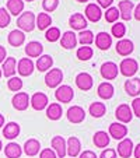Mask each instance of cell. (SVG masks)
Segmentation results:
<instances>
[{
    "instance_id": "d6986e66",
    "label": "cell",
    "mask_w": 140,
    "mask_h": 158,
    "mask_svg": "<svg viewBox=\"0 0 140 158\" xmlns=\"http://www.w3.org/2000/svg\"><path fill=\"white\" fill-rule=\"evenodd\" d=\"M134 45L130 39H119L118 44H116V53L121 55V56H129V55L133 52Z\"/></svg>"
},
{
    "instance_id": "f1b7e54d",
    "label": "cell",
    "mask_w": 140,
    "mask_h": 158,
    "mask_svg": "<svg viewBox=\"0 0 140 158\" xmlns=\"http://www.w3.org/2000/svg\"><path fill=\"white\" fill-rule=\"evenodd\" d=\"M52 64H53V59L49 55H41L35 63L38 72H48V70H51Z\"/></svg>"
},
{
    "instance_id": "e575fe53",
    "label": "cell",
    "mask_w": 140,
    "mask_h": 158,
    "mask_svg": "<svg viewBox=\"0 0 140 158\" xmlns=\"http://www.w3.org/2000/svg\"><path fill=\"white\" fill-rule=\"evenodd\" d=\"M21 154H23V148L18 146L17 143H9L6 147H4V155L7 158H20Z\"/></svg>"
},
{
    "instance_id": "ee69618b",
    "label": "cell",
    "mask_w": 140,
    "mask_h": 158,
    "mask_svg": "<svg viewBox=\"0 0 140 158\" xmlns=\"http://www.w3.org/2000/svg\"><path fill=\"white\" fill-rule=\"evenodd\" d=\"M132 112L133 115H136L137 118H140V98L136 97V98L132 101Z\"/></svg>"
},
{
    "instance_id": "5b68a950",
    "label": "cell",
    "mask_w": 140,
    "mask_h": 158,
    "mask_svg": "<svg viewBox=\"0 0 140 158\" xmlns=\"http://www.w3.org/2000/svg\"><path fill=\"white\" fill-rule=\"evenodd\" d=\"M66 116H67V120L70 123L78 125V123L84 122V119H86V110L81 106H78V105H73V106H70L67 109Z\"/></svg>"
},
{
    "instance_id": "7bdbcfd3",
    "label": "cell",
    "mask_w": 140,
    "mask_h": 158,
    "mask_svg": "<svg viewBox=\"0 0 140 158\" xmlns=\"http://www.w3.org/2000/svg\"><path fill=\"white\" fill-rule=\"evenodd\" d=\"M59 6V0H44L42 2V7L46 13H52L57 9Z\"/></svg>"
},
{
    "instance_id": "44dd1931",
    "label": "cell",
    "mask_w": 140,
    "mask_h": 158,
    "mask_svg": "<svg viewBox=\"0 0 140 158\" xmlns=\"http://www.w3.org/2000/svg\"><path fill=\"white\" fill-rule=\"evenodd\" d=\"M77 45V35L73 31H66L60 38V46L63 49H73Z\"/></svg>"
},
{
    "instance_id": "bcb514c9",
    "label": "cell",
    "mask_w": 140,
    "mask_h": 158,
    "mask_svg": "<svg viewBox=\"0 0 140 158\" xmlns=\"http://www.w3.org/2000/svg\"><path fill=\"white\" fill-rule=\"evenodd\" d=\"M100 158H116V151L113 148H107L101 152Z\"/></svg>"
},
{
    "instance_id": "9f6ffc18",
    "label": "cell",
    "mask_w": 140,
    "mask_h": 158,
    "mask_svg": "<svg viewBox=\"0 0 140 158\" xmlns=\"http://www.w3.org/2000/svg\"><path fill=\"white\" fill-rule=\"evenodd\" d=\"M2 76H3V73H2V69H0V78H2Z\"/></svg>"
},
{
    "instance_id": "74e56055",
    "label": "cell",
    "mask_w": 140,
    "mask_h": 158,
    "mask_svg": "<svg viewBox=\"0 0 140 158\" xmlns=\"http://www.w3.org/2000/svg\"><path fill=\"white\" fill-rule=\"evenodd\" d=\"M7 87H9L10 91L20 93L21 88H23V80H21L20 77H15V76H13V77H10L9 81H7Z\"/></svg>"
},
{
    "instance_id": "4316f807",
    "label": "cell",
    "mask_w": 140,
    "mask_h": 158,
    "mask_svg": "<svg viewBox=\"0 0 140 158\" xmlns=\"http://www.w3.org/2000/svg\"><path fill=\"white\" fill-rule=\"evenodd\" d=\"M41 150V143L36 139H28L24 143V152L28 157H35Z\"/></svg>"
},
{
    "instance_id": "db71d44e",
    "label": "cell",
    "mask_w": 140,
    "mask_h": 158,
    "mask_svg": "<svg viewBox=\"0 0 140 158\" xmlns=\"http://www.w3.org/2000/svg\"><path fill=\"white\" fill-rule=\"evenodd\" d=\"M78 3H87V2H88V0H77Z\"/></svg>"
},
{
    "instance_id": "8d00e7d4",
    "label": "cell",
    "mask_w": 140,
    "mask_h": 158,
    "mask_svg": "<svg viewBox=\"0 0 140 158\" xmlns=\"http://www.w3.org/2000/svg\"><path fill=\"white\" fill-rule=\"evenodd\" d=\"M92 53H94V51H92L91 46H81V48H78L77 52H76L78 60H84V62H87V60L91 59Z\"/></svg>"
},
{
    "instance_id": "484cf974",
    "label": "cell",
    "mask_w": 140,
    "mask_h": 158,
    "mask_svg": "<svg viewBox=\"0 0 140 158\" xmlns=\"http://www.w3.org/2000/svg\"><path fill=\"white\" fill-rule=\"evenodd\" d=\"M97 93H98V97L102 99H111L113 97V93H115V88L111 83L105 81V83H101L97 88Z\"/></svg>"
},
{
    "instance_id": "f907efd6",
    "label": "cell",
    "mask_w": 140,
    "mask_h": 158,
    "mask_svg": "<svg viewBox=\"0 0 140 158\" xmlns=\"http://www.w3.org/2000/svg\"><path fill=\"white\" fill-rule=\"evenodd\" d=\"M133 15H134V18H136L137 21H140V3L133 9Z\"/></svg>"
},
{
    "instance_id": "d6a6232c",
    "label": "cell",
    "mask_w": 140,
    "mask_h": 158,
    "mask_svg": "<svg viewBox=\"0 0 140 158\" xmlns=\"http://www.w3.org/2000/svg\"><path fill=\"white\" fill-rule=\"evenodd\" d=\"M92 141H94L95 147H98V148H105V147L109 144V134H108L107 131L100 130V131H97V133L94 134Z\"/></svg>"
},
{
    "instance_id": "277c9868",
    "label": "cell",
    "mask_w": 140,
    "mask_h": 158,
    "mask_svg": "<svg viewBox=\"0 0 140 158\" xmlns=\"http://www.w3.org/2000/svg\"><path fill=\"white\" fill-rule=\"evenodd\" d=\"M63 80V72L60 69H51L45 76V84L49 88H57Z\"/></svg>"
},
{
    "instance_id": "9a60e30c",
    "label": "cell",
    "mask_w": 140,
    "mask_h": 158,
    "mask_svg": "<svg viewBox=\"0 0 140 158\" xmlns=\"http://www.w3.org/2000/svg\"><path fill=\"white\" fill-rule=\"evenodd\" d=\"M69 25L76 31H83L87 28V18L80 13H74L69 18Z\"/></svg>"
},
{
    "instance_id": "f546056e",
    "label": "cell",
    "mask_w": 140,
    "mask_h": 158,
    "mask_svg": "<svg viewBox=\"0 0 140 158\" xmlns=\"http://www.w3.org/2000/svg\"><path fill=\"white\" fill-rule=\"evenodd\" d=\"M7 11L10 15H20L24 11V0H7Z\"/></svg>"
},
{
    "instance_id": "60d3db41",
    "label": "cell",
    "mask_w": 140,
    "mask_h": 158,
    "mask_svg": "<svg viewBox=\"0 0 140 158\" xmlns=\"http://www.w3.org/2000/svg\"><path fill=\"white\" fill-rule=\"evenodd\" d=\"M10 21H11V17H10V13L7 11V9L0 7V28L9 27Z\"/></svg>"
},
{
    "instance_id": "11a10c76",
    "label": "cell",
    "mask_w": 140,
    "mask_h": 158,
    "mask_svg": "<svg viewBox=\"0 0 140 158\" xmlns=\"http://www.w3.org/2000/svg\"><path fill=\"white\" fill-rule=\"evenodd\" d=\"M2 148H3V144H2V140H0V151H2Z\"/></svg>"
},
{
    "instance_id": "7a4b0ae2",
    "label": "cell",
    "mask_w": 140,
    "mask_h": 158,
    "mask_svg": "<svg viewBox=\"0 0 140 158\" xmlns=\"http://www.w3.org/2000/svg\"><path fill=\"white\" fill-rule=\"evenodd\" d=\"M137 69H139V63L137 60L132 59V57H126L119 64V73L125 77H132L137 73Z\"/></svg>"
},
{
    "instance_id": "b9f144b4",
    "label": "cell",
    "mask_w": 140,
    "mask_h": 158,
    "mask_svg": "<svg viewBox=\"0 0 140 158\" xmlns=\"http://www.w3.org/2000/svg\"><path fill=\"white\" fill-rule=\"evenodd\" d=\"M118 17H119V10H118V7H109V9H107L105 20H107L108 23H116Z\"/></svg>"
},
{
    "instance_id": "83f0119b",
    "label": "cell",
    "mask_w": 140,
    "mask_h": 158,
    "mask_svg": "<svg viewBox=\"0 0 140 158\" xmlns=\"http://www.w3.org/2000/svg\"><path fill=\"white\" fill-rule=\"evenodd\" d=\"M20 125L15 122H9L6 126L3 127V136L9 140H14L17 137L18 134H20Z\"/></svg>"
},
{
    "instance_id": "1f68e13d",
    "label": "cell",
    "mask_w": 140,
    "mask_h": 158,
    "mask_svg": "<svg viewBox=\"0 0 140 158\" xmlns=\"http://www.w3.org/2000/svg\"><path fill=\"white\" fill-rule=\"evenodd\" d=\"M52 24V17L48 13H39L38 17H35V27H38L39 31L48 30Z\"/></svg>"
},
{
    "instance_id": "7dc6e473",
    "label": "cell",
    "mask_w": 140,
    "mask_h": 158,
    "mask_svg": "<svg viewBox=\"0 0 140 158\" xmlns=\"http://www.w3.org/2000/svg\"><path fill=\"white\" fill-rule=\"evenodd\" d=\"M78 157H80V158H98L95 155V152L91 151V150H86V151L80 152V155H78Z\"/></svg>"
},
{
    "instance_id": "ac0fdd59",
    "label": "cell",
    "mask_w": 140,
    "mask_h": 158,
    "mask_svg": "<svg viewBox=\"0 0 140 158\" xmlns=\"http://www.w3.org/2000/svg\"><path fill=\"white\" fill-rule=\"evenodd\" d=\"M52 144V150L56 152L57 158H65V155L67 154L66 151V140L62 137V136H55L51 141Z\"/></svg>"
},
{
    "instance_id": "9c48e42d",
    "label": "cell",
    "mask_w": 140,
    "mask_h": 158,
    "mask_svg": "<svg viewBox=\"0 0 140 158\" xmlns=\"http://www.w3.org/2000/svg\"><path fill=\"white\" fill-rule=\"evenodd\" d=\"M11 104H13V106H14V109L25 110L28 108V105H30V95H28L27 93H23V91L15 93L11 99Z\"/></svg>"
},
{
    "instance_id": "30bf717a",
    "label": "cell",
    "mask_w": 140,
    "mask_h": 158,
    "mask_svg": "<svg viewBox=\"0 0 140 158\" xmlns=\"http://www.w3.org/2000/svg\"><path fill=\"white\" fill-rule=\"evenodd\" d=\"M115 116H116V119L119 120V123H123V125H125V123H129L132 120V118H133L132 108L126 104L119 105L115 110Z\"/></svg>"
},
{
    "instance_id": "d590c367",
    "label": "cell",
    "mask_w": 140,
    "mask_h": 158,
    "mask_svg": "<svg viewBox=\"0 0 140 158\" xmlns=\"http://www.w3.org/2000/svg\"><path fill=\"white\" fill-rule=\"evenodd\" d=\"M78 42H80L83 46H88V45H91L92 42H94V34H92V31L90 30H83L80 31V34H78Z\"/></svg>"
},
{
    "instance_id": "6da1fadb",
    "label": "cell",
    "mask_w": 140,
    "mask_h": 158,
    "mask_svg": "<svg viewBox=\"0 0 140 158\" xmlns=\"http://www.w3.org/2000/svg\"><path fill=\"white\" fill-rule=\"evenodd\" d=\"M17 27L23 32H31L35 28V14L32 11L21 13L17 18Z\"/></svg>"
},
{
    "instance_id": "f5cc1de1",
    "label": "cell",
    "mask_w": 140,
    "mask_h": 158,
    "mask_svg": "<svg viewBox=\"0 0 140 158\" xmlns=\"http://www.w3.org/2000/svg\"><path fill=\"white\" fill-rule=\"evenodd\" d=\"M3 126H4V116L0 114V129L3 127Z\"/></svg>"
},
{
    "instance_id": "d4e9b609",
    "label": "cell",
    "mask_w": 140,
    "mask_h": 158,
    "mask_svg": "<svg viewBox=\"0 0 140 158\" xmlns=\"http://www.w3.org/2000/svg\"><path fill=\"white\" fill-rule=\"evenodd\" d=\"M125 91L128 95L134 97L136 98L137 95H140V78L134 77L130 78V80L125 81Z\"/></svg>"
},
{
    "instance_id": "ba28073f",
    "label": "cell",
    "mask_w": 140,
    "mask_h": 158,
    "mask_svg": "<svg viewBox=\"0 0 140 158\" xmlns=\"http://www.w3.org/2000/svg\"><path fill=\"white\" fill-rule=\"evenodd\" d=\"M111 137H113L115 140H123L128 136V127L123 123L115 122L109 125V131H108Z\"/></svg>"
},
{
    "instance_id": "603a6c76",
    "label": "cell",
    "mask_w": 140,
    "mask_h": 158,
    "mask_svg": "<svg viewBox=\"0 0 140 158\" xmlns=\"http://www.w3.org/2000/svg\"><path fill=\"white\" fill-rule=\"evenodd\" d=\"M17 72V60L15 57H6L2 66V73L4 77H13Z\"/></svg>"
},
{
    "instance_id": "816d5d0a",
    "label": "cell",
    "mask_w": 140,
    "mask_h": 158,
    "mask_svg": "<svg viewBox=\"0 0 140 158\" xmlns=\"http://www.w3.org/2000/svg\"><path fill=\"white\" fill-rule=\"evenodd\" d=\"M133 154H134V158H140V143L136 147H133Z\"/></svg>"
},
{
    "instance_id": "e0dca14e",
    "label": "cell",
    "mask_w": 140,
    "mask_h": 158,
    "mask_svg": "<svg viewBox=\"0 0 140 158\" xmlns=\"http://www.w3.org/2000/svg\"><path fill=\"white\" fill-rule=\"evenodd\" d=\"M133 141L130 139H123L121 140V143L118 144V155L121 158H130V155L133 154Z\"/></svg>"
},
{
    "instance_id": "7c38bea8",
    "label": "cell",
    "mask_w": 140,
    "mask_h": 158,
    "mask_svg": "<svg viewBox=\"0 0 140 158\" xmlns=\"http://www.w3.org/2000/svg\"><path fill=\"white\" fill-rule=\"evenodd\" d=\"M76 85L81 91H88L94 85V80H92L91 74H88V73H78L76 76Z\"/></svg>"
},
{
    "instance_id": "681fc988",
    "label": "cell",
    "mask_w": 140,
    "mask_h": 158,
    "mask_svg": "<svg viewBox=\"0 0 140 158\" xmlns=\"http://www.w3.org/2000/svg\"><path fill=\"white\" fill-rule=\"evenodd\" d=\"M6 56H7V52H6V48L0 45V63H3L6 60Z\"/></svg>"
},
{
    "instance_id": "f6af8a7d",
    "label": "cell",
    "mask_w": 140,
    "mask_h": 158,
    "mask_svg": "<svg viewBox=\"0 0 140 158\" xmlns=\"http://www.w3.org/2000/svg\"><path fill=\"white\" fill-rule=\"evenodd\" d=\"M39 158H57V155L52 148H44L39 154Z\"/></svg>"
},
{
    "instance_id": "f35d334b",
    "label": "cell",
    "mask_w": 140,
    "mask_h": 158,
    "mask_svg": "<svg viewBox=\"0 0 140 158\" xmlns=\"http://www.w3.org/2000/svg\"><path fill=\"white\" fill-rule=\"evenodd\" d=\"M60 30L57 27H49L48 30H46V32H45V38H46V41L49 42H56L60 39Z\"/></svg>"
},
{
    "instance_id": "ab89813d",
    "label": "cell",
    "mask_w": 140,
    "mask_h": 158,
    "mask_svg": "<svg viewBox=\"0 0 140 158\" xmlns=\"http://www.w3.org/2000/svg\"><path fill=\"white\" fill-rule=\"evenodd\" d=\"M112 35L115 36L116 39H123V36L126 35V27L122 23H116V24L112 25V30H111Z\"/></svg>"
},
{
    "instance_id": "6f0895ef",
    "label": "cell",
    "mask_w": 140,
    "mask_h": 158,
    "mask_svg": "<svg viewBox=\"0 0 140 158\" xmlns=\"http://www.w3.org/2000/svg\"><path fill=\"white\" fill-rule=\"evenodd\" d=\"M24 2H34V0H24Z\"/></svg>"
},
{
    "instance_id": "3957f363",
    "label": "cell",
    "mask_w": 140,
    "mask_h": 158,
    "mask_svg": "<svg viewBox=\"0 0 140 158\" xmlns=\"http://www.w3.org/2000/svg\"><path fill=\"white\" fill-rule=\"evenodd\" d=\"M55 98L59 102H62V104H69V102H72L73 98H74V91H73V88L70 85L63 84V85H59L56 88Z\"/></svg>"
},
{
    "instance_id": "4fadbf2b",
    "label": "cell",
    "mask_w": 140,
    "mask_h": 158,
    "mask_svg": "<svg viewBox=\"0 0 140 158\" xmlns=\"http://www.w3.org/2000/svg\"><path fill=\"white\" fill-rule=\"evenodd\" d=\"M86 18L91 23H98L102 17V11H101V7L95 3H90L87 4L86 7Z\"/></svg>"
},
{
    "instance_id": "52a82bcc",
    "label": "cell",
    "mask_w": 140,
    "mask_h": 158,
    "mask_svg": "<svg viewBox=\"0 0 140 158\" xmlns=\"http://www.w3.org/2000/svg\"><path fill=\"white\" fill-rule=\"evenodd\" d=\"M34 69H35V64H34V62L30 59V57H23V59L18 60L17 72L20 76L28 77V76H31L34 73Z\"/></svg>"
},
{
    "instance_id": "8fae6325",
    "label": "cell",
    "mask_w": 140,
    "mask_h": 158,
    "mask_svg": "<svg viewBox=\"0 0 140 158\" xmlns=\"http://www.w3.org/2000/svg\"><path fill=\"white\" fill-rule=\"evenodd\" d=\"M48 102H49L48 97L44 93H35L30 98V105L35 110H44L45 108L48 106Z\"/></svg>"
},
{
    "instance_id": "4dcf8cb0",
    "label": "cell",
    "mask_w": 140,
    "mask_h": 158,
    "mask_svg": "<svg viewBox=\"0 0 140 158\" xmlns=\"http://www.w3.org/2000/svg\"><path fill=\"white\" fill-rule=\"evenodd\" d=\"M62 106H60V104H57V102H52L51 105H48L46 106V116H48V119L51 120H59L60 118H62Z\"/></svg>"
},
{
    "instance_id": "cb8c5ba5",
    "label": "cell",
    "mask_w": 140,
    "mask_h": 158,
    "mask_svg": "<svg viewBox=\"0 0 140 158\" xmlns=\"http://www.w3.org/2000/svg\"><path fill=\"white\" fill-rule=\"evenodd\" d=\"M42 52H44V45L41 42L31 41L25 46V55L28 57H39L42 55Z\"/></svg>"
},
{
    "instance_id": "836d02e7",
    "label": "cell",
    "mask_w": 140,
    "mask_h": 158,
    "mask_svg": "<svg viewBox=\"0 0 140 158\" xmlns=\"http://www.w3.org/2000/svg\"><path fill=\"white\" fill-rule=\"evenodd\" d=\"M88 112L92 118H102L107 114V106L104 102H92L88 108Z\"/></svg>"
},
{
    "instance_id": "ffe728a7",
    "label": "cell",
    "mask_w": 140,
    "mask_h": 158,
    "mask_svg": "<svg viewBox=\"0 0 140 158\" xmlns=\"http://www.w3.org/2000/svg\"><path fill=\"white\" fill-rule=\"evenodd\" d=\"M111 45H112V36L109 35L108 32L102 31V32L97 34L95 36V46L101 51H108L111 48Z\"/></svg>"
},
{
    "instance_id": "8992f818",
    "label": "cell",
    "mask_w": 140,
    "mask_h": 158,
    "mask_svg": "<svg viewBox=\"0 0 140 158\" xmlns=\"http://www.w3.org/2000/svg\"><path fill=\"white\" fill-rule=\"evenodd\" d=\"M100 73H101L102 78H105V80H115V78L118 77L119 69H118V64H116V63H113V62H105L104 64L101 66Z\"/></svg>"
},
{
    "instance_id": "c3c4849f",
    "label": "cell",
    "mask_w": 140,
    "mask_h": 158,
    "mask_svg": "<svg viewBox=\"0 0 140 158\" xmlns=\"http://www.w3.org/2000/svg\"><path fill=\"white\" fill-rule=\"evenodd\" d=\"M97 2H98V6L102 9H109L113 3V0H97Z\"/></svg>"
},
{
    "instance_id": "2e32d148",
    "label": "cell",
    "mask_w": 140,
    "mask_h": 158,
    "mask_svg": "<svg viewBox=\"0 0 140 158\" xmlns=\"http://www.w3.org/2000/svg\"><path fill=\"white\" fill-rule=\"evenodd\" d=\"M133 9H134V4L130 0H122V2H119V4H118L119 15L122 17V20H125V21H130Z\"/></svg>"
},
{
    "instance_id": "7402d4cb",
    "label": "cell",
    "mask_w": 140,
    "mask_h": 158,
    "mask_svg": "<svg viewBox=\"0 0 140 158\" xmlns=\"http://www.w3.org/2000/svg\"><path fill=\"white\" fill-rule=\"evenodd\" d=\"M7 41L11 45L13 48H18L25 42V34L21 30H13L10 31L9 36H7Z\"/></svg>"
},
{
    "instance_id": "5bb4252c",
    "label": "cell",
    "mask_w": 140,
    "mask_h": 158,
    "mask_svg": "<svg viewBox=\"0 0 140 158\" xmlns=\"http://www.w3.org/2000/svg\"><path fill=\"white\" fill-rule=\"evenodd\" d=\"M66 151H67L70 158H76L77 155H80V152H81L80 140H78L77 137H74V136L69 137V140L66 141Z\"/></svg>"
}]
</instances>
